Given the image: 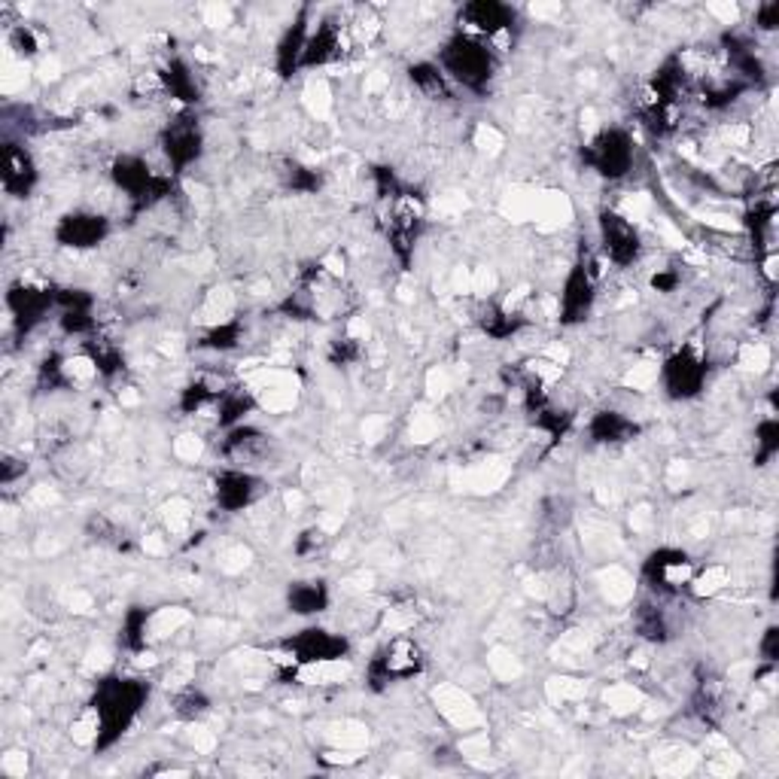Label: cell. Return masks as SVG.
<instances>
[{
    "mask_svg": "<svg viewBox=\"0 0 779 779\" xmlns=\"http://www.w3.org/2000/svg\"><path fill=\"white\" fill-rule=\"evenodd\" d=\"M107 216L104 213H95V211H74L68 216H61L58 225H56V238L61 247H70V250H88V247H98L104 238H107Z\"/></svg>",
    "mask_w": 779,
    "mask_h": 779,
    "instance_id": "6",
    "label": "cell"
},
{
    "mask_svg": "<svg viewBox=\"0 0 779 779\" xmlns=\"http://www.w3.org/2000/svg\"><path fill=\"white\" fill-rule=\"evenodd\" d=\"M207 25H213V28H225L232 19V10L229 6H207Z\"/></svg>",
    "mask_w": 779,
    "mask_h": 779,
    "instance_id": "38",
    "label": "cell"
},
{
    "mask_svg": "<svg viewBox=\"0 0 779 779\" xmlns=\"http://www.w3.org/2000/svg\"><path fill=\"white\" fill-rule=\"evenodd\" d=\"M305 107L317 116V119H323V116L332 110V92H329V86H326V79H311V83H307Z\"/></svg>",
    "mask_w": 779,
    "mask_h": 779,
    "instance_id": "26",
    "label": "cell"
},
{
    "mask_svg": "<svg viewBox=\"0 0 779 779\" xmlns=\"http://www.w3.org/2000/svg\"><path fill=\"white\" fill-rule=\"evenodd\" d=\"M432 701H436V710L441 712V719L460 731H469V728H475V724H482V710H478L475 701L463 691V688L439 685L436 691H432Z\"/></svg>",
    "mask_w": 779,
    "mask_h": 779,
    "instance_id": "7",
    "label": "cell"
},
{
    "mask_svg": "<svg viewBox=\"0 0 779 779\" xmlns=\"http://www.w3.org/2000/svg\"><path fill=\"white\" fill-rule=\"evenodd\" d=\"M649 576L655 578L660 587H685L694 578V566L682 551H660V555L651 557L649 564Z\"/></svg>",
    "mask_w": 779,
    "mask_h": 779,
    "instance_id": "13",
    "label": "cell"
},
{
    "mask_svg": "<svg viewBox=\"0 0 779 779\" xmlns=\"http://www.w3.org/2000/svg\"><path fill=\"white\" fill-rule=\"evenodd\" d=\"M706 375V359L697 344H685L682 350L673 353L664 366H660V378H664V387L670 390V396H691L701 390Z\"/></svg>",
    "mask_w": 779,
    "mask_h": 779,
    "instance_id": "3",
    "label": "cell"
},
{
    "mask_svg": "<svg viewBox=\"0 0 779 779\" xmlns=\"http://www.w3.org/2000/svg\"><path fill=\"white\" fill-rule=\"evenodd\" d=\"M688 585H691V594L697 600H710V597H719L731 585V569L724 564H712L703 573H697Z\"/></svg>",
    "mask_w": 779,
    "mask_h": 779,
    "instance_id": "18",
    "label": "cell"
},
{
    "mask_svg": "<svg viewBox=\"0 0 779 779\" xmlns=\"http://www.w3.org/2000/svg\"><path fill=\"white\" fill-rule=\"evenodd\" d=\"M250 548L247 545H229L220 555V569L223 573H229V576H234V573H244V569L250 566Z\"/></svg>",
    "mask_w": 779,
    "mask_h": 779,
    "instance_id": "29",
    "label": "cell"
},
{
    "mask_svg": "<svg viewBox=\"0 0 779 779\" xmlns=\"http://www.w3.org/2000/svg\"><path fill=\"white\" fill-rule=\"evenodd\" d=\"M0 165H4V189L13 198H25L37 183V165L22 143H6Z\"/></svg>",
    "mask_w": 779,
    "mask_h": 779,
    "instance_id": "8",
    "label": "cell"
},
{
    "mask_svg": "<svg viewBox=\"0 0 779 779\" xmlns=\"http://www.w3.org/2000/svg\"><path fill=\"white\" fill-rule=\"evenodd\" d=\"M427 393H430V400H439V402L451 393V375L445 369H432L427 375Z\"/></svg>",
    "mask_w": 779,
    "mask_h": 779,
    "instance_id": "34",
    "label": "cell"
},
{
    "mask_svg": "<svg viewBox=\"0 0 779 779\" xmlns=\"http://www.w3.org/2000/svg\"><path fill=\"white\" fill-rule=\"evenodd\" d=\"M600 587L609 603H628L633 591H637V582H633L621 566H609L600 573Z\"/></svg>",
    "mask_w": 779,
    "mask_h": 779,
    "instance_id": "22",
    "label": "cell"
},
{
    "mask_svg": "<svg viewBox=\"0 0 779 779\" xmlns=\"http://www.w3.org/2000/svg\"><path fill=\"white\" fill-rule=\"evenodd\" d=\"M204 451V441L202 436H195V432H183V436H177L174 441V454L177 460H183V463H195L198 457H202Z\"/></svg>",
    "mask_w": 779,
    "mask_h": 779,
    "instance_id": "31",
    "label": "cell"
},
{
    "mask_svg": "<svg viewBox=\"0 0 779 779\" xmlns=\"http://www.w3.org/2000/svg\"><path fill=\"white\" fill-rule=\"evenodd\" d=\"M0 770H4L6 776H25V770H28V755H22V752H10V755H4V764H0Z\"/></svg>",
    "mask_w": 779,
    "mask_h": 779,
    "instance_id": "37",
    "label": "cell"
},
{
    "mask_svg": "<svg viewBox=\"0 0 779 779\" xmlns=\"http://www.w3.org/2000/svg\"><path fill=\"white\" fill-rule=\"evenodd\" d=\"M548 691V701L564 706V703H573V701H582V697L587 694V685L582 682V679H569V676H555L548 679L545 685Z\"/></svg>",
    "mask_w": 779,
    "mask_h": 779,
    "instance_id": "25",
    "label": "cell"
},
{
    "mask_svg": "<svg viewBox=\"0 0 779 779\" xmlns=\"http://www.w3.org/2000/svg\"><path fill=\"white\" fill-rule=\"evenodd\" d=\"M706 13L715 16L719 25H737L740 22V6L737 4H710Z\"/></svg>",
    "mask_w": 779,
    "mask_h": 779,
    "instance_id": "36",
    "label": "cell"
},
{
    "mask_svg": "<svg viewBox=\"0 0 779 779\" xmlns=\"http://www.w3.org/2000/svg\"><path fill=\"white\" fill-rule=\"evenodd\" d=\"M216 503L223 505L225 512H241L256 500V478L244 469H229L216 478Z\"/></svg>",
    "mask_w": 779,
    "mask_h": 779,
    "instance_id": "11",
    "label": "cell"
},
{
    "mask_svg": "<svg viewBox=\"0 0 779 779\" xmlns=\"http://www.w3.org/2000/svg\"><path fill=\"white\" fill-rule=\"evenodd\" d=\"M439 436V421L432 418V414H418L411 423V439L421 441V445H427V441H432Z\"/></svg>",
    "mask_w": 779,
    "mask_h": 779,
    "instance_id": "33",
    "label": "cell"
},
{
    "mask_svg": "<svg viewBox=\"0 0 779 779\" xmlns=\"http://www.w3.org/2000/svg\"><path fill=\"white\" fill-rule=\"evenodd\" d=\"M165 156L174 161L177 168H186L189 161H195L198 150H202V134H198L195 122H171V129L165 131Z\"/></svg>",
    "mask_w": 779,
    "mask_h": 779,
    "instance_id": "12",
    "label": "cell"
},
{
    "mask_svg": "<svg viewBox=\"0 0 779 779\" xmlns=\"http://www.w3.org/2000/svg\"><path fill=\"white\" fill-rule=\"evenodd\" d=\"M289 655L298 664H314V660H332L344 658V639L335 637L329 630H302L298 637L289 642Z\"/></svg>",
    "mask_w": 779,
    "mask_h": 779,
    "instance_id": "9",
    "label": "cell"
},
{
    "mask_svg": "<svg viewBox=\"0 0 779 779\" xmlns=\"http://www.w3.org/2000/svg\"><path fill=\"white\" fill-rule=\"evenodd\" d=\"M770 362H774V350H770L767 341L755 338V341H743L737 348V366L743 371H749V375H764Z\"/></svg>",
    "mask_w": 779,
    "mask_h": 779,
    "instance_id": "20",
    "label": "cell"
},
{
    "mask_svg": "<svg viewBox=\"0 0 779 779\" xmlns=\"http://www.w3.org/2000/svg\"><path fill=\"white\" fill-rule=\"evenodd\" d=\"M10 311H13V323L19 326V332H28L31 326H37L43 320V314L49 311L52 302H56V293L47 284H37V280H16L10 286Z\"/></svg>",
    "mask_w": 779,
    "mask_h": 779,
    "instance_id": "4",
    "label": "cell"
},
{
    "mask_svg": "<svg viewBox=\"0 0 779 779\" xmlns=\"http://www.w3.org/2000/svg\"><path fill=\"white\" fill-rule=\"evenodd\" d=\"M655 770L658 774H670V776H679V774H688L694 764H697V752L685 743H667V746L655 749Z\"/></svg>",
    "mask_w": 779,
    "mask_h": 779,
    "instance_id": "15",
    "label": "cell"
},
{
    "mask_svg": "<svg viewBox=\"0 0 779 779\" xmlns=\"http://www.w3.org/2000/svg\"><path fill=\"white\" fill-rule=\"evenodd\" d=\"M491 667L496 670V676H503V679H514L521 673V664L514 660V655H509V651H503V649H496L491 655Z\"/></svg>",
    "mask_w": 779,
    "mask_h": 779,
    "instance_id": "35",
    "label": "cell"
},
{
    "mask_svg": "<svg viewBox=\"0 0 779 779\" xmlns=\"http://www.w3.org/2000/svg\"><path fill=\"white\" fill-rule=\"evenodd\" d=\"M706 770H710L712 776H737L743 770V761L737 752L724 749V752H715V755L706 761Z\"/></svg>",
    "mask_w": 779,
    "mask_h": 779,
    "instance_id": "28",
    "label": "cell"
},
{
    "mask_svg": "<svg viewBox=\"0 0 779 779\" xmlns=\"http://www.w3.org/2000/svg\"><path fill=\"white\" fill-rule=\"evenodd\" d=\"M329 743L335 749H362L369 743V728L359 722H335L329 724Z\"/></svg>",
    "mask_w": 779,
    "mask_h": 779,
    "instance_id": "24",
    "label": "cell"
},
{
    "mask_svg": "<svg viewBox=\"0 0 779 779\" xmlns=\"http://www.w3.org/2000/svg\"><path fill=\"white\" fill-rule=\"evenodd\" d=\"M326 603H329V594L320 582H298L289 587V609L296 615H314L323 612Z\"/></svg>",
    "mask_w": 779,
    "mask_h": 779,
    "instance_id": "16",
    "label": "cell"
},
{
    "mask_svg": "<svg viewBox=\"0 0 779 779\" xmlns=\"http://www.w3.org/2000/svg\"><path fill=\"white\" fill-rule=\"evenodd\" d=\"M473 143L482 152H487V156H496V152H500L503 147H505V138L500 131L493 129V125H487V122H482L475 129V138H473Z\"/></svg>",
    "mask_w": 779,
    "mask_h": 779,
    "instance_id": "30",
    "label": "cell"
},
{
    "mask_svg": "<svg viewBox=\"0 0 779 779\" xmlns=\"http://www.w3.org/2000/svg\"><path fill=\"white\" fill-rule=\"evenodd\" d=\"M600 241L606 259H612L615 265H630L639 256V232L637 225L628 223L624 216L615 211H603L600 216Z\"/></svg>",
    "mask_w": 779,
    "mask_h": 779,
    "instance_id": "5",
    "label": "cell"
},
{
    "mask_svg": "<svg viewBox=\"0 0 779 779\" xmlns=\"http://www.w3.org/2000/svg\"><path fill=\"white\" fill-rule=\"evenodd\" d=\"M380 667L390 679H405L411 673H418L421 667V658H418V646L405 637H396L393 642L387 646L384 658H380Z\"/></svg>",
    "mask_w": 779,
    "mask_h": 779,
    "instance_id": "14",
    "label": "cell"
},
{
    "mask_svg": "<svg viewBox=\"0 0 779 779\" xmlns=\"http://www.w3.org/2000/svg\"><path fill=\"white\" fill-rule=\"evenodd\" d=\"M637 430L633 427V423L628 421V418H621L618 411H603V414H597V421L591 423V432H594V439L597 441H628V436L630 432Z\"/></svg>",
    "mask_w": 779,
    "mask_h": 779,
    "instance_id": "21",
    "label": "cell"
},
{
    "mask_svg": "<svg viewBox=\"0 0 779 779\" xmlns=\"http://www.w3.org/2000/svg\"><path fill=\"white\" fill-rule=\"evenodd\" d=\"M411 83L418 86V92L423 98H448V77L445 70L432 61H421V65L411 68Z\"/></svg>",
    "mask_w": 779,
    "mask_h": 779,
    "instance_id": "17",
    "label": "cell"
},
{
    "mask_svg": "<svg viewBox=\"0 0 779 779\" xmlns=\"http://www.w3.org/2000/svg\"><path fill=\"white\" fill-rule=\"evenodd\" d=\"M594 302V275L587 271V265H578L573 275L566 277L564 293H560V311H564L566 323L582 320L587 314V307Z\"/></svg>",
    "mask_w": 779,
    "mask_h": 779,
    "instance_id": "10",
    "label": "cell"
},
{
    "mask_svg": "<svg viewBox=\"0 0 779 779\" xmlns=\"http://www.w3.org/2000/svg\"><path fill=\"white\" fill-rule=\"evenodd\" d=\"M761 271H764V277L770 280V284H774V280H776V253L774 250H767L764 262H761Z\"/></svg>",
    "mask_w": 779,
    "mask_h": 779,
    "instance_id": "39",
    "label": "cell"
},
{
    "mask_svg": "<svg viewBox=\"0 0 779 779\" xmlns=\"http://www.w3.org/2000/svg\"><path fill=\"white\" fill-rule=\"evenodd\" d=\"M658 378H660V366L658 362H637V366H633L628 375H624V387H630V390H649L651 384H658Z\"/></svg>",
    "mask_w": 779,
    "mask_h": 779,
    "instance_id": "27",
    "label": "cell"
},
{
    "mask_svg": "<svg viewBox=\"0 0 779 779\" xmlns=\"http://www.w3.org/2000/svg\"><path fill=\"white\" fill-rule=\"evenodd\" d=\"M161 518H165V527L171 536L183 539L189 527H192V505H189V500H183V496H174V500H168L161 505Z\"/></svg>",
    "mask_w": 779,
    "mask_h": 779,
    "instance_id": "23",
    "label": "cell"
},
{
    "mask_svg": "<svg viewBox=\"0 0 779 779\" xmlns=\"http://www.w3.org/2000/svg\"><path fill=\"white\" fill-rule=\"evenodd\" d=\"M642 691L637 685H628V682H615L603 691V703L609 706V712L615 715H633L642 706Z\"/></svg>",
    "mask_w": 779,
    "mask_h": 779,
    "instance_id": "19",
    "label": "cell"
},
{
    "mask_svg": "<svg viewBox=\"0 0 779 779\" xmlns=\"http://www.w3.org/2000/svg\"><path fill=\"white\" fill-rule=\"evenodd\" d=\"M10 47L19 52L22 58H31L34 52L40 49V43H37V37H34V31L28 28V25H19V28H13V34H10Z\"/></svg>",
    "mask_w": 779,
    "mask_h": 779,
    "instance_id": "32",
    "label": "cell"
},
{
    "mask_svg": "<svg viewBox=\"0 0 779 779\" xmlns=\"http://www.w3.org/2000/svg\"><path fill=\"white\" fill-rule=\"evenodd\" d=\"M441 70L445 77H451L454 83L466 86V88H484L493 77V52L487 43H482L478 37H469V34H460L451 43H445L441 49Z\"/></svg>",
    "mask_w": 779,
    "mask_h": 779,
    "instance_id": "1",
    "label": "cell"
},
{
    "mask_svg": "<svg viewBox=\"0 0 779 779\" xmlns=\"http://www.w3.org/2000/svg\"><path fill=\"white\" fill-rule=\"evenodd\" d=\"M587 161L603 177L618 180L633 168V140L621 129H600L587 140Z\"/></svg>",
    "mask_w": 779,
    "mask_h": 779,
    "instance_id": "2",
    "label": "cell"
}]
</instances>
